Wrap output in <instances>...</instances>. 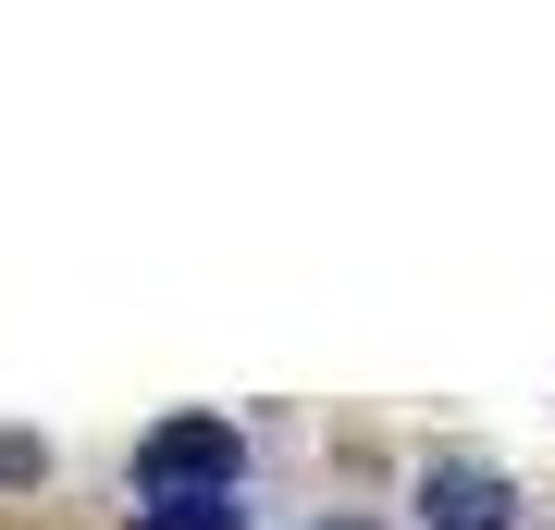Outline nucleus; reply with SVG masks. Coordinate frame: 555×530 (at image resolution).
Masks as SVG:
<instances>
[{
    "mask_svg": "<svg viewBox=\"0 0 555 530\" xmlns=\"http://www.w3.org/2000/svg\"><path fill=\"white\" fill-rule=\"evenodd\" d=\"M235 419H160V432L137 444V493H149V506H173V493H222V481H235Z\"/></svg>",
    "mask_w": 555,
    "mask_h": 530,
    "instance_id": "f257e3e1",
    "label": "nucleus"
},
{
    "mask_svg": "<svg viewBox=\"0 0 555 530\" xmlns=\"http://www.w3.org/2000/svg\"><path fill=\"white\" fill-rule=\"evenodd\" d=\"M420 530H518V481L494 456H433L420 469Z\"/></svg>",
    "mask_w": 555,
    "mask_h": 530,
    "instance_id": "f03ea898",
    "label": "nucleus"
},
{
    "mask_svg": "<svg viewBox=\"0 0 555 530\" xmlns=\"http://www.w3.org/2000/svg\"><path fill=\"white\" fill-rule=\"evenodd\" d=\"M137 530H247V506H222V493H173V506H149Z\"/></svg>",
    "mask_w": 555,
    "mask_h": 530,
    "instance_id": "7ed1b4c3",
    "label": "nucleus"
},
{
    "mask_svg": "<svg viewBox=\"0 0 555 530\" xmlns=\"http://www.w3.org/2000/svg\"><path fill=\"white\" fill-rule=\"evenodd\" d=\"M334 530H358V518H334Z\"/></svg>",
    "mask_w": 555,
    "mask_h": 530,
    "instance_id": "20e7f679",
    "label": "nucleus"
}]
</instances>
